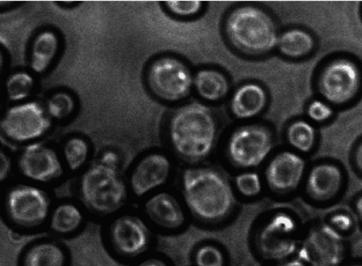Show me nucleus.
Listing matches in <instances>:
<instances>
[{
  "label": "nucleus",
  "mask_w": 362,
  "mask_h": 266,
  "mask_svg": "<svg viewBox=\"0 0 362 266\" xmlns=\"http://www.w3.org/2000/svg\"><path fill=\"white\" fill-rule=\"evenodd\" d=\"M216 133L214 116L198 103L180 108L170 123V140L175 151L190 161L201 160L211 152Z\"/></svg>",
  "instance_id": "obj_1"
},
{
  "label": "nucleus",
  "mask_w": 362,
  "mask_h": 266,
  "mask_svg": "<svg viewBox=\"0 0 362 266\" xmlns=\"http://www.w3.org/2000/svg\"><path fill=\"white\" fill-rule=\"evenodd\" d=\"M182 190L187 206L202 219H222L230 213L234 204L230 185L214 170H186L182 176Z\"/></svg>",
  "instance_id": "obj_2"
},
{
  "label": "nucleus",
  "mask_w": 362,
  "mask_h": 266,
  "mask_svg": "<svg viewBox=\"0 0 362 266\" xmlns=\"http://www.w3.org/2000/svg\"><path fill=\"white\" fill-rule=\"evenodd\" d=\"M226 33L237 49L250 55L269 52L278 44L273 19L256 6H244L233 11L227 19Z\"/></svg>",
  "instance_id": "obj_3"
},
{
  "label": "nucleus",
  "mask_w": 362,
  "mask_h": 266,
  "mask_svg": "<svg viewBox=\"0 0 362 266\" xmlns=\"http://www.w3.org/2000/svg\"><path fill=\"white\" fill-rule=\"evenodd\" d=\"M81 195L87 209L106 216L122 209L127 201V190L117 168L100 161L83 174Z\"/></svg>",
  "instance_id": "obj_4"
},
{
  "label": "nucleus",
  "mask_w": 362,
  "mask_h": 266,
  "mask_svg": "<svg viewBox=\"0 0 362 266\" xmlns=\"http://www.w3.org/2000/svg\"><path fill=\"white\" fill-rule=\"evenodd\" d=\"M148 82L157 97L175 102L189 93L193 77L184 62L175 57H163L149 66Z\"/></svg>",
  "instance_id": "obj_5"
},
{
  "label": "nucleus",
  "mask_w": 362,
  "mask_h": 266,
  "mask_svg": "<svg viewBox=\"0 0 362 266\" xmlns=\"http://www.w3.org/2000/svg\"><path fill=\"white\" fill-rule=\"evenodd\" d=\"M7 214L16 224L24 228L40 226L47 219L51 200L43 190L37 187L19 185L7 195Z\"/></svg>",
  "instance_id": "obj_6"
},
{
  "label": "nucleus",
  "mask_w": 362,
  "mask_h": 266,
  "mask_svg": "<svg viewBox=\"0 0 362 266\" xmlns=\"http://www.w3.org/2000/svg\"><path fill=\"white\" fill-rule=\"evenodd\" d=\"M361 86L357 66L347 59L329 62L322 69L318 80L320 93L332 105H342L356 97Z\"/></svg>",
  "instance_id": "obj_7"
},
{
  "label": "nucleus",
  "mask_w": 362,
  "mask_h": 266,
  "mask_svg": "<svg viewBox=\"0 0 362 266\" xmlns=\"http://www.w3.org/2000/svg\"><path fill=\"white\" fill-rule=\"evenodd\" d=\"M259 250L266 259L282 260L293 255L298 246V226L292 216L278 213L272 216L257 238Z\"/></svg>",
  "instance_id": "obj_8"
},
{
  "label": "nucleus",
  "mask_w": 362,
  "mask_h": 266,
  "mask_svg": "<svg viewBox=\"0 0 362 266\" xmlns=\"http://www.w3.org/2000/svg\"><path fill=\"white\" fill-rule=\"evenodd\" d=\"M51 119L44 108L36 102L11 108L2 120L1 129L15 142H28L42 137L51 127Z\"/></svg>",
  "instance_id": "obj_9"
},
{
  "label": "nucleus",
  "mask_w": 362,
  "mask_h": 266,
  "mask_svg": "<svg viewBox=\"0 0 362 266\" xmlns=\"http://www.w3.org/2000/svg\"><path fill=\"white\" fill-rule=\"evenodd\" d=\"M272 149V138L267 129L252 125L237 129L228 142V155L243 168L259 166Z\"/></svg>",
  "instance_id": "obj_10"
},
{
  "label": "nucleus",
  "mask_w": 362,
  "mask_h": 266,
  "mask_svg": "<svg viewBox=\"0 0 362 266\" xmlns=\"http://www.w3.org/2000/svg\"><path fill=\"white\" fill-rule=\"evenodd\" d=\"M343 256L342 236L334 227L328 224L313 229L300 251L302 259L313 266H337Z\"/></svg>",
  "instance_id": "obj_11"
},
{
  "label": "nucleus",
  "mask_w": 362,
  "mask_h": 266,
  "mask_svg": "<svg viewBox=\"0 0 362 266\" xmlns=\"http://www.w3.org/2000/svg\"><path fill=\"white\" fill-rule=\"evenodd\" d=\"M18 166L25 177L40 183L56 180L64 173L57 152L40 143L29 144L23 149Z\"/></svg>",
  "instance_id": "obj_12"
},
{
  "label": "nucleus",
  "mask_w": 362,
  "mask_h": 266,
  "mask_svg": "<svg viewBox=\"0 0 362 266\" xmlns=\"http://www.w3.org/2000/svg\"><path fill=\"white\" fill-rule=\"evenodd\" d=\"M110 241L119 255L135 257L146 250L149 232L146 224L132 215H123L110 227Z\"/></svg>",
  "instance_id": "obj_13"
},
{
  "label": "nucleus",
  "mask_w": 362,
  "mask_h": 266,
  "mask_svg": "<svg viewBox=\"0 0 362 266\" xmlns=\"http://www.w3.org/2000/svg\"><path fill=\"white\" fill-rule=\"evenodd\" d=\"M305 170V162L297 154L281 152L269 162L266 180L274 190L288 192L300 184Z\"/></svg>",
  "instance_id": "obj_14"
},
{
  "label": "nucleus",
  "mask_w": 362,
  "mask_h": 266,
  "mask_svg": "<svg viewBox=\"0 0 362 266\" xmlns=\"http://www.w3.org/2000/svg\"><path fill=\"white\" fill-rule=\"evenodd\" d=\"M170 162L162 154H151L136 166L131 176V186L136 197L151 192L164 185L169 178Z\"/></svg>",
  "instance_id": "obj_15"
},
{
  "label": "nucleus",
  "mask_w": 362,
  "mask_h": 266,
  "mask_svg": "<svg viewBox=\"0 0 362 266\" xmlns=\"http://www.w3.org/2000/svg\"><path fill=\"white\" fill-rule=\"evenodd\" d=\"M149 219L160 227L176 230L185 222L184 209L173 195L161 192L149 198L144 206Z\"/></svg>",
  "instance_id": "obj_16"
},
{
  "label": "nucleus",
  "mask_w": 362,
  "mask_h": 266,
  "mask_svg": "<svg viewBox=\"0 0 362 266\" xmlns=\"http://www.w3.org/2000/svg\"><path fill=\"white\" fill-rule=\"evenodd\" d=\"M343 185V173L334 164H320L311 170L307 180V192L316 201H328L336 197Z\"/></svg>",
  "instance_id": "obj_17"
},
{
  "label": "nucleus",
  "mask_w": 362,
  "mask_h": 266,
  "mask_svg": "<svg viewBox=\"0 0 362 266\" xmlns=\"http://www.w3.org/2000/svg\"><path fill=\"white\" fill-rule=\"evenodd\" d=\"M267 102V96L257 84L240 87L232 98L231 110L237 118L248 119L259 114Z\"/></svg>",
  "instance_id": "obj_18"
},
{
  "label": "nucleus",
  "mask_w": 362,
  "mask_h": 266,
  "mask_svg": "<svg viewBox=\"0 0 362 266\" xmlns=\"http://www.w3.org/2000/svg\"><path fill=\"white\" fill-rule=\"evenodd\" d=\"M59 40L55 33L43 31L33 40L31 48L30 66L35 73H43L55 58Z\"/></svg>",
  "instance_id": "obj_19"
},
{
  "label": "nucleus",
  "mask_w": 362,
  "mask_h": 266,
  "mask_svg": "<svg viewBox=\"0 0 362 266\" xmlns=\"http://www.w3.org/2000/svg\"><path fill=\"white\" fill-rule=\"evenodd\" d=\"M194 86L198 93L208 101H216L226 97L230 90L226 77L212 69L199 71L194 78Z\"/></svg>",
  "instance_id": "obj_20"
},
{
  "label": "nucleus",
  "mask_w": 362,
  "mask_h": 266,
  "mask_svg": "<svg viewBox=\"0 0 362 266\" xmlns=\"http://www.w3.org/2000/svg\"><path fill=\"white\" fill-rule=\"evenodd\" d=\"M65 263L64 249L48 242L33 245L23 258V266H64Z\"/></svg>",
  "instance_id": "obj_21"
},
{
  "label": "nucleus",
  "mask_w": 362,
  "mask_h": 266,
  "mask_svg": "<svg viewBox=\"0 0 362 266\" xmlns=\"http://www.w3.org/2000/svg\"><path fill=\"white\" fill-rule=\"evenodd\" d=\"M278 47L283 55L298 58L308 55L315 47V41L309 33L294 28L285 32L278 40Z\"/></svg>",
  "instance_id": "obj_22"
},
{
  "label": "nucleus",
  "mask_w": 362,
  "mask_h": 266,
  "mask_svg": "<svg viewBox=\"0 0 362 266\" xmlns=\"http://www.w3.org/2000/svg\"><path fill=\"white\" fill-rule=\"evenodd\" d=\"M84 215L78 207L72 203H62L53 210L51 216V228L58 234L66 235L76 231L81 226Z\"/></svg>",
  "instance_id": "obj_23"
},
{
  "label": "nucleus",
  "mask_w": 362,
  "mask_h": 266,
  "mask_svg": "<svg viewBox=\"0 0 362 266\" xmlns=\"http://www.w3.org/2000/svg\"><path fill=\"white\" fill-rule=\"evenodd\" d=\"M287 139L295 149L302 152H309L315 142V132L310 124L298 120L287 130Z\"/></svg>",
  "instance_id": "obj_24"
},
{
  "label": "nucleus",
  "mask_w": 362,
  "mask_h": 266,
  "mask_svg": "<svg viewBox=\"0 0 362 266\" xmlns=\"http://www.w3.org/2000/svg\"><path fill=\"white\" fill-rule=\"evenodd\" d=\"M64 156L69 168L72 171H76L86 163L88 158V143L78 137L69 139L64 144Z\"/></svg>",
  "instance_id": "obj_25"
},
{
  "label": "nucleus",
  "mask_w": 362,
  "mask_h": 266,
  "mask_svg": "<svg viewBox=\"0 0 362 266\" xmlns=\"http://www.w3.org/2000/svg\"><path fill=\"white\" fill-rule=\"evenodd\" d=\"M33 84L35 81L28 73L19 72L12 74L6 84L8 97L11 101H21L27 98L32 93Z\"/></svg>",
  "instance_id": "obj_26"
},
{
  "label": "nucleus",
  "mask_w": 362,
  "mask_h": 266,
  "mask_svg": "<svg viewBox=\"0 0 362 266\" xmlns=\"http://www.w3.org/2000/svg\"><path fill=\"white\" fill-rule=\"evenodd\" d=\"M74 110V101L70 95L58 93L52 96L47 101V112L49 116L57 120L68 118Z\"/></svg>",
  "instance_id": "obj_27"
},
{
  "label": "nucleus",
  "mask_w": 362,
  "mask_h": 266,
  "mask_svg": "<svg viewBox=\"0 0 362 266\" xmlns=\"http://www.w3.org/2000/svg\"><path fill=\"white\" fill-rule=\"evenodd\" d=\"M195 262L197 266H223L224 258L218 248L206 245L199 249Z\"/></svg>",
  "instance_id": "obj_28"
},
{
  "label": "nucleus",
  "mask_w": 362,
  "mask_h": 266,
  "mask_svg": "<svg viewBox=\"0 0 362 266\" xmlns=\"http://www.w3.org/2000/svg\"><path fill=\"white\" fill-rule=\"evenodd\" d=\"M236 186L240 192L245 197H255L260 193L262 185L257 173L240 174L236 178Z\"/></svg>",
  "instance_id": "obj_29"
},
{
  "label": "nucleus",
  "mask_w": 362,
  "mask_h": 266,
  "mask_svg": "<svg viewBox=\"0 0 362 266\" xmlns=\"http://www.w3.org/2000/svg\"><path fill=\"white\" fill-rule=\"evenodd\" d=\"M166 6L173 13L187 16L197 14L201 10L202 3L201 1H168Z\"/></svg>",
  "instance_id": "obj_30"
},
{
  "label": "nucleus",
  "mask_w": 362,
  "mask_h": 266,
  "mask_svg": "<svg viewBox=\"0 0 362 266\" xmlns=\"http://www.w3.org/2000/svg\"><path fill=\"white\" fill-rule=\"evenodd\" d=\"M308 114L315 122H324V120L331 117L332 110L326 103L320 101H314L310 103L309 109H308Z\"/></svg>",
  "instance_id": "obj_31"
},
{
  "label": "nucleus",
  "mask_w": 362,
  "mask_h": 266,
  "mask_svg": "<svg viewBox=\"0 0 362 266\" xmlns=\"http://www.w3.org/2000/svg\"><path fill=\"white\" fill-rule=\"evenodd\" d=\"M332 227H334L337 231H348L352 226V221L349 216L344 214H339L334 216L332 219Z\"/></svg>",
  "instance_id": "obj_32"
},
{
  "label": "nucleus",
  "mask_w": 362,
  "mask_h": 266,
  "mask_svg": "<svg viewBox=\"0 0 362 266\" xmlns=\"http://www.w3.org/2000/svg\"><path fill=\"white\" fill-rule=\"evenodd\" d=\"M100 161L103 164L117 168L119 157L117 154L114 151H106L103 153Z\"/></svg>",
  "instance_id": "obj_33"
},
{
  "label": "nucleus",
  "mask_w": 362,
  "mask_h": 266,
  "mask_svg": "<svg viewBox=\"0 0 362 266\" xmlns=\"http://www.w3.org/2000/svg\"><path fill=\"white\" fill-rule=\"evenodd\" d=\"M10 171V160L5 153H1V180H5L8 173Z\"/></svg>",
  "instance_id": "obj_34"
},
{
  "label": "nucleus",
  "mask_w": 362,
  "mask_h": 266,
  "mask_svg": "<svg viewBox=\"0 0 362 266\" xmlns=\"http://www.w3.org/2000/svg\"><path fill=\"white\" fill-rule=\"evenodd\" d=\"M355 163L357 169L362 173V141L356 149Z\"/></svg>",
  "instance_id": "obj_35"
},
{
  "label": "nucleus",
  "mask_w": 362,
  "mask_h": 266,
  "mask_svg": "<svg viewBox=\"0 0 362 266\" xmlns=\"http://www.w3.org/2000/svg\"><path fill=\"white\" fill-rule=\"evenodd\" d=\"M139 266H168L165 263L164 261L158 259H151L145 260L143 263H141Z\"/></svg>",
  "instance_id": "obj_36"
},
{
  "label": "nucleus",
  "mask_w": 362,
  "mask_h": 266,
  "mask_svg": "<svg viewBox=\"0 0 362 266\" xmlns=\"http://www.w3.org/2000/svg\"><path fill=\"white\" fill-rule=\"evenodd\" d=\"M356 213L358 216H359V219L362 224V195H361V197L356 200Z\"/></svg>",
  "instance_id": "obj_37"
},
{
  "label": "nucleus",
  "mask_w": 362,
  "mask_h": 266,
  "mask_svg": "<svg viewBox=\"0 0 362 266\" xmlns=\"http://www.w3.org/2000/svg\"><path fill=\"white\" fill-rule=\"evenodd\" d=\"M280 266H305V265H303L302 263V262H300V261L294 260V261L286 262V263L282 264Z\"/></svg>",
  "instance_id": "obj_38"
},
{
  "label": "nucleus",
  "mask_w": 362,
  "mask_h": 266,
  "mask_svg": "<svg viewBox=\"0 0 362 266\" xmlns=\"http://www.w3.org/2000/svg\"><path fill=\"white\" fill-rule=\"evenodd\" d=\"M351 266H361V265H351Z\"/></svg>",
  "instance_id": "obj_39"
}]
</instances>
